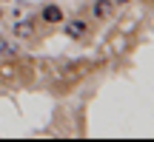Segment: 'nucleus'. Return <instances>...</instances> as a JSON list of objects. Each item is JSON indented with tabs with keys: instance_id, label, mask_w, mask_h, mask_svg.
Segmentation results:
<instances>
[{
	"instance_id": "1",
	"label": "nucleus",
	"mask_w": 154,
	"mask_h": 142,
	"mask_svg": "<svg viewBox=\"0 0 154 142\" xmlns=\"http://www.w3.org/2000/svg\"><path fill=\"white\" fill-rule=\"evenodd\" d=\"M66 34H69V37H83V34H86V23H83V20H72L66 26Z\"/></svg>"
},
{
	"instance_id": "2",
	"label": "nucleus",
	"mask_w": 154,
	"mask_h": 142,
	"mask_svg": "<svg viewBox=\"0 0 154 142\" xmlns=\"http://www.w3.org/2000/svg\"><path fill=\"white\" fill-rule=\"evenodd\" d=\"M43 20H49V23H60V20H63V11L57 9V6H46V9H43Z\"/></svg>"
},
{
	"instance_id": "3",
	"label": "nucleus",
	"mask_w": 154,
	"mask_h": 142,
	"mask_svg": "<svg viewBox=\"0 0 154 142\" xmlns=\"http://www.w3.org/2000/svg\"><path fill=\"white\" fill-rule=\"evenodd\" d=\"M32 31H34V26H32L29 20H20V23L14 26V34H17V37H29Z\"/></svg>"
},
{
	"instance_id": "4",
	"label": "nucleus",
	"mask_w": 154,
	"mask_h": 142,
	"mask_svg": "<svg viewBox=\"0 0 154 142\" xmlns=\"http://www.w3.org/2000/svg\"><path fill=\"white\" fill-rule=\"evenodd\" d=\"M97 14H100V17L109 14V3H100V6H97Z\"/></svg>"
},
{
	"instance_id": "5",
	"label": "nucleus",
	"mask_w": 154,
	"mask_h": 142,
	"mask_svg": "<svg viewBox=\"0 0 154 142\" xmlns=\"http://www.w3.org/2000/svg\"><path fill=\"white\" fill-rule=\"evenodd\" d=\"M117 3H128V0H117Z\"/></svg>"
}]
</instances>
